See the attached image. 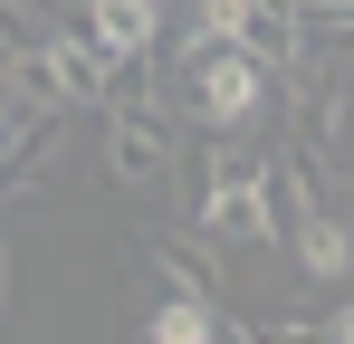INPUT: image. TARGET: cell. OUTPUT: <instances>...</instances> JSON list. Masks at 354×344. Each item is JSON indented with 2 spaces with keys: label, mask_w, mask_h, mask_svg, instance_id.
<instances>
[{
  "label": "cell",
  "mask_w": 354,
  "mask_h": 344,
  "mask_svg": "<svg viewBox=\"0 0 354 344\" xmlns=\"http://www.w3.org/2000/svg\"><path fill=\"white\" fill-rule=\"evenodd\" d=\"M144 335H153V344H230L239 325H230V306H221V296H201V287H173V296L144 316Z\"/></svg>",
  "instance_id": "cell-6"
},
{
  "label": "cell",
  "mask_w": 354,
  "mask_h": 344,
  "mask_svg": "<svg viewBox=\"0 0 354 344\" xmlns=\"http://www.w3.org/2000/svg\"><path fill=\"white\" fill-rule=\"evenodd\" d=\"M29 48H39V67H48V86H58V106H86V115L106 106V86H115V67L96 57V39H86L77 19H67V29H39Z\"/></svg>",
  "instance_id": "cell-4"
},
{
  "label": "cell",
  "mask_w": 354,
  "mask_h": 344,
  "mask_svg": "<svg viewBox=\"0 0 354 344\" xmlns=\"http://www.w3.org/2000/svg\"><path fill=\"white\" fill-rule=\"evenodd\" d=\"M173 77H182V115L211 124V134H239V124H259V115L278 106V67L249 57V48H230V39L173 57Z\"/></svg>",
  "instance_id": "cell-2"
},
{
  "label": "cell",
  "mask_w": 354,
  "mask_h": 344,
  "mask_svg": "<svg viewBox=\"0 0 354 344\" xmlns=\"http://www.w3.org/2000/svg\"><path fill=\"white\" fill-rule=\"evenodd\" d=\"M0 10H39V0H0Z\"/></svg>",
  "instance_id": "cell-8"
},
{
  "label": "cell",
  "mask_w": 354,
  "mask_h": 344,
  "mask_svg": "<svg viewBox=\"0 0 354 344\" xmlns=\"http://www.w3.org/2000/svg\"><path fill=\"white\" fill-rule=\"evenodd\" d=\"M326 335H335V344H354V306H335V325H326Z\"/></svg>",
  "instance_id": "cell-7"
},
{
  "label": "cell",
  "mask_w": 354,
  "mask_h": 344,
  "mask_svg": "<svg viewBox=\"0 0 354 344\" xmlns=\"http://www.w3.org/2000/svg\"><path fill=\"white\" fill-rule=\"evenodd\" d=\"M278 220H288V201H278V163L221 144V153L201 163V211H192V229H211L221 249H249V239H268Z\"/></svg>",
  "instance_id": "cell-3"
},
{
  "label": "cell",
  "mask_w": 354,
  "mask_h": 344,
  "mask_svg": "<svg viewBox=\"0 0 354 344\" xmlns=\"http://www.w3.org/2000/svg\"><path fill=\"white\" fill-rule=\"evenodd\" d=\"M96 115H106V172H115L124 191H144V182L173 172V153H182V106L153 86V57H124Z\"/></svg>",
  "instance_id": "cell-1"
},
{
  "label": "cell",
  "mask_w": 354,
  "mask_h": 344,
  "mask_svg": "<svg viewBox=\"0 0 354 344\" xmlns=\"http://www.w3.org/2000/svg\"><path fill=\"white\" fill-rule=\"evenodd\" d=\"M77 29L96 39V57H106V67L163 48V10H153V0H77Z\"/></svg>",
  "instance_id": "cell-5"
}]
</instances>
